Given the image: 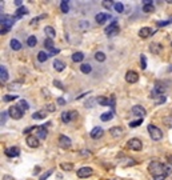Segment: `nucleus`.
<instances>
[{
	"label": "nucleus",
	"mask_w": 172,
	"mask_h": 180,
	"mask_svg": "<svg viewBox=\"0 0 172 180\" xmlns=\"http://www.w3.org/2000/svg\"><path fill=\"white\" fill-rule=\"evenodd\" d=\"M112 3L113 2H107V0H104V2H103V7L104 8H111L112 7Z\"/></svg>",
	"instance_id": "51"
},
{
	"label": "nucleus",
	"mask_w": 172,
	"mask_h": 180,
	"mask_svg": "<svg viewBox=\"0 0 172 180\" xmlns=\"http://www.w3.org/2000/svg\"><path fill=\"white\" fill-rule=\"evenodd\" d=\"M80 155H81V156H90V151H87V150H83Z\"/></svg>",
	"instance_id": "57"
},
{
	"label": "nucleus",
	"mask_w": 172,
	"mask_h": 180,
	"mask_svg": "<svg viewBox=\"0 0 172 180\" xmlns=\"http://www.w3.org/2000/svg\"><path fill=\"white\" fill-rule=\"evenodd\" d=\"M128 147L134 151H140L143 148V143H142V140H139V139L134 138V139H131V140H128Z\"/></svg>",
	"instance_id": "8"
},
{
	"label": "nucleus",
	"mask_w": 172,
	"mask_h": 180,
	"mask_svg": "<svg viewBox=\"0 0 172 180\" xmlns=\"http://www.w3.org/2000/svg\"><path fill=\"white\" fill-rule=\"evenodd\" d=\"M47 135H48V132H47L45 126L39 127V128H38V138L39 139H45V138H47Z\"/></svg>",
	"instance_id": "18"
},
{
	"label": "nucleus",
	"mask_w": 172,
	"mask_h": 180,
	"mask_svg": "<svg viewBox=\"0 0 172 180\" xmlns=\"http://www.w3.org/2000/svg\"><path fill=\"white\" fill-rule=\"evenodd\" d=\"M96 101H97V104H100V105H108V104H111V99L106 98V96H99V98H96Z\"/></svg>",
	"instance_id": "23"
},
{
	"label": "nucleus",
	"mask_w": 172,
	"mask_h": 180,
	"mask_svg": "<svg viewBox=\"0 0 172 180\" xmlns=\"http://www.w3.org/2000/svg\"><path fill=\"white\" fill-rule=\"evenodd\" d=\"M90 135H91L92 139H100L101 136L104 135V131H103V128H101V127H95V128L90 132Z\"/></svg>",
	"instance_id": "12"
},
{
	"label": "nucleus",
	"mask_w": 172,
	"mask_h": 180,
	"mask_svg": "<svg viewBox=\"0 0 172 180\" xmlns=\"http://www.w3.org/2000/svg\"><path fill=\"white\" fill-rule=\"evenodd\" d=\"M113 117V112L111 111V112H104V113H101V116H100V120H103V122H108V120H111Z\"/></svg>",
	"instance_id": "30"
},
{
	"label": "nucleus",
	"mask_w": 172,
	"mask_h": 180,
	"mask_svg": "<svg viewBox=\"0 0 172 180\" xmlns=\"http://www.w3.org/2000/svg\"><path fill=\"white\" fill-rule=\"evenodd\" d=\"M44 47L47 48V49H50V52L51 51H54L55 49V44H54V42H52V39H45L44 40Z\"/></svg>",
	"instance_id": "28"
},
{
	"label": "nucleus",
	"mask_w": 172,
	"mask_h": 180,
	"mask_svg": "<svg viewBox=\"0 0 172 180\" xmlns=\"http://www.w3.org/2000/svg\"><path fill=\"white\" fill-rule=\"evenodd\" d=\"M83 60H84V54L83 52H75L72 55V61H75V63H81Z\"/></svg>",
	"instance_id": "20"
},
{
	"label": "nucleus",
	"mask_w": 172,
	"mask_h": 180,
	"mask_svg": "<svg viewBox=\"0 0 172 180\" xmlns=\"http://www.w3.org/2000/svg\"><path fill=\"white\" fill-rule=\"evenodd\" d=\"M172 23V19H170V20H164V21H158V27H165V26H168V24H171Z\"/></svg>",
	"instance_id": "44"
},
{
	"label": "nucleus",
	"mask_w": 172,
	"mask_h": 180,
	"mask_svg": "<svg viewBox=\"0 0 172 180\" xmlns=\"http://www.w3.org/2000/svg\"><path fill=\"white\" fill-rule=\"evenodd\" d=\"M80 71H81L83 73H90L91 71H92V67L90 66V64H81Z\"/></svg>",
	"instance_id": "34"
},
{
	"label": "nucleus",
	"mask_w": 172,
	"mask_h": 180,
	"mask_svg": "<svg viewBox=\"0 0 172 180\" xmlns=\"http://www.w3.org/2000/svg\"><path fill=\"white\" fill-rule=\"evenodd\" d=\"M15 23V19L11 16H8V15H4V16H2V29H0V33L2 35H4V33H7L8 31L11 29V27L14 26Z\"/></svg>",
	"instance_id": "2"
},
{
	"label": "nucleus",
	"mask_w": 172,
	"mask_h": 180,
	"mask_svg": "<svg viewBox=\"0 0 172 180\" xmlns=\"http://www.w3.org/2000/svg\"><path fill=\"white\" fill-rule=\"evenodd\" d=\"M111 17V15L109 14H103V12H100V14L96 15V17H95V20H96L97 24H104L107 20Z\"/></svg>",
	"instance_id": "13"
},
{
	"label": "nucleus",
	"mask_w": 172,
	"mask_h": 180,
	"mask_svg": "<svg viewBox=\"0 0 172 180\" xmlns=\"http://www.w3.org/2000/svg\"><path fill=\"white\" fill-rule=\"evenodd\" d=\"M125 82L130 83V84L137 83L139 82V75H137V72H135V71H128V72L125 73Z\"/></svg>",
	"instance_id": "6"
},
{
	"label": "nucleus",
	"mask_w": 172,
	"mask_h": 180,
	"mask_svg": "<svg viewBox=\"0 0 172 180\" xmlns=\"http://www.w3.org/2000/svg\"><path fill=\"white\" fill-rule=\"evenodd\" d=\"M143 11L147 12V14H151V12L155 11V7L152 4H148V5H143Z\"/></svg>",
	"instance_id": "37"
},
{
	"label": "nucleus",
	"mask_w": 172,
	"mask_h": 180,
	"mask_svg": "<svg viewBox=\"0 0 172 180\" xmlns=\"http://www.w3.org/2000/svg\"><path fill=\"white\" fill-rule=\"evenodd\" d=\"M3 180H15L12 176H10V175H4L3 176Z\"/></svg>",
	"instance_id": "59"
},
{
	"label": "nucleus",
	"mask_w": 172,
	"mask_h": 180,
	"mask_svg": "<svg viewBox=\"0 0 172 180\" xmlns=\"http://www.w3.org/2000/svg\"><path fill=\"white\" fill-rule=\"evenodd\" d=\"M11 48L14 49V51H19V49H21V43L16 39H12L11 40Z\"/></svg>",
	"instance_id": "27"
},
{
	"label": "nucleus",
	"mask_w": 172,
	"mask_h": 180,
	"mask_svg": "<svg viewBox=\"0 0 172 180\" xmlns=\"http://www.w3.org/2000/svg\"><path fill=\"white\" fill-rule=\"evenodd\" d=\"M79 27H80V29H87L88 27H90V23L88 21H80V24H79Z\"/></svg>",
	"instance_id": "49"
},
{
	"label": "nucleus",
	"mask_w": 172,
	"mask_h": 180,
	"mask_svg": "<svg viewBox=\"0 0 172 180\" xmlns=\"http://www.w3.org/2000/svg\"><path fill=\"white\" fill-rule=\"evenodd\" d=\"M163 123L165 124V126L168 127V128H172V117L171 116H167L163 119Z\"/></svg>",
	"instance_id": "38"
},
{
	"label": "nucleus",
	"mask_w": 172,
	"mask_h": 180,
	"mask_svg": "<svg viewBox=\"0 0 172 180\" xmlns=\"http://www.w3.org/2000/svg\"><path fill=\"white\" fill-rule=\"evenodd\" d=\"M104 32H106V35H107V36L112 38V36H116L119 32H120V28H119L118 23H116V21H113L112 24H109V26L107 27L106 29H104Z\"/></svg>",
	"instance_id": "5"
},
{
	"label": "nucleus",
	"mask_w": 172,
	"mask_h": 180,
	"mask_svg": "<svg viewBox=\"0 0 172 180\" xmlns=\"http://www.w3.org/2000/svg\"><path fill=\"white\" fill-rule=\"evenodd\" d=\"M7 113H8V112H2V116H0V117H2V126L5 123V119H7Z\"/></svg>",
	"instance_id": "53"
},
{
	"label": "nucleus",
	"mask_w": 172,
	"mask_h": 180,
	"mask_svg": "<svg viewBox=\"0 0 172 180\" xmlns=\"http://www.w3.org/2000/svg\"><path fill=\"white\" fill-rule=\"evenodd\" d=\"M52 173H54V169L47 171V172H45V173H43V175L40 176V178H39V180H45V179H48V178H50V176L52 175Z\"/></svg>",
	"instance_id": "40"
},
{
	"label": "nucleus",
	"mask_w": 172,
	"mask_h": 180,
	"mask_svg": "<svg viewBox=\"0 0 172 180\" xmlns=\"http://www.w3.org/2000/svg\"><path fill=\"white\" fill-rule=\"evenodd\" d=\"M115 10L118 14H121V12L124 11V5H123L121 3H115Z\"/></svg>",
	"instance_id": "41"
},
{
	"label": "nucleus",
	"mask_w": 172,
	"mask_h": 180,
	"mask_svg": "<svg viewBox=\"0 0 172 180\" xmlns=\"http://www.w3.org/2000/svg\"><path fill=\"white\" fill-rule=\"evenodd\" d=\"M0 80L2 83H5L8 80V71L4 66H0Z\"/></svg>",
	"instance_id": "17"
},
{
	"label": "nucleus",
	"mask_w": 172,
	"mask_h": 180,
	"mask_svg": "<svg viewBox=\"0 0 172 180\" xmlns=\"http://www.w3.org/2000/svg\"><path fill=\"white\" fill-rule=\"evenodd\" d=\"M60 10H61L63 14H68L69 4H68V2H67V0H61V2H60Z\"/></svg>",
	"instance_id": "24"
},
{
	"label": "nucleus",
	"mask_w": 172,
	"mask_h": 180,
	"mask_svg": "<svg viewBox=\"0 0 172 180\" xmlns=\"http://www.w3.org/2000/svg\"><path fill=\"white\" fill-rule=\"evenodd\" d=\"M15 99H17L16 95H4L3 96V100L4 101H12V100H15Z\"/></svg>",
	"instance_id": "42"
},
{
	"label": "nucleus",
	"mask_w": 172,
	"mask_h": 180,
	"mask_svg": "<svg viewBox=\"0 0 172 180\" xmlns=\"http://www.w3.org/2000/svg\"><path fill=\"white\" fill-rule=\"evenodd\" d=\"M149 51H151L152 54H155V55H159L160 54V51H161V45L158 44V43H152V44L149 45Z\"/></svg>",
	"instance_id": "19"
},
{
	"label": "nucleus",
	"mask_w": 172,
	"mask_h": 180,
	"mask_svg": "<svg viewBox=\"0 0 172 180\" xmlns=\"http://www.w3.org/2000/svg\"><path fill=\"white\" fill-rule=\"evenodd\" d=\"M26 141H27V145L31 147V148H38L39 144H40L39 138L38 136H35V135H28L27 136V139H26Z\"/></svg>",
	"instance_id": "9"
},
{
	"label": "nucleus",
	"mask_w": 172,
	"mask_h": 180,
	"mask_svg": "<svg viewBox=\"0 0 172 180\" xmlns=\"http://www.w3.org/2000/svg\"><path fill=\"white\" fill-rule=\"evenodd\" d=\"M71 115H72V120H75L76 117H78V112H76V111H72Z\"/></svg>",
	"instance_id": "60"
},
{
	"label": "nucleus",
	"mask_w": 172,
	"mask_h": 180,
	"mask_svg": "<svg viewBox=\"0 0 172 180\" xmlns=\"http://www.w3.org/2000/svg\"><path fill=\"white\" fill-rule=\"evenodd\" d=\"M148 171L155 180H164L170 173V168L159 161H151L148 166Z\"/></svg>",
	"instance_id": "1"
},
{
	"label": "nucleus",
	"mask_w": 172,
	"mask_h": 180,
	"mask_svg": "<svg viewBox=\"0 0 172 180\" xmlns=\"http://www.w3.org/2000/svg\"><path fill=\"white\" fill-rule=\"evenodd\" d=\"M60 167H61V169H64V171H72L73 169L72 163H61Z\"/></svg>",
	"instance_id": "35"
},
{
	"label": "nucleus",
	"mask_w": 172,
	"mask_h": 180,
	"mask_svg": "<svg viewBox=\"0 0 172 180\" xmlns=\"http://www.w3.org/2000/svg\"><path fill=\"white\" fill-rule=\"evenodd\" d=\"M120 163L123 164V166H134V164H136V161H135L134 159H130V157H123Z\"/></svg>",
	"instance_id": "32"
},
{
	"label": "nucleus",
	"mask_w": 172,
	"mask_h": 180,
	"mask_svg": "<svg viewBox=\"0 0 172 180\" xmlns=\"http://www.w3.org/2000/svg\"><path fill=\"white\" fill-rule=\"evenodd\" d=\"M132 115L143 119V117L147 115V111L144 110V107H142V105H134V107H132Z\"/></svg>",
	"instance_id": "10"
},
{
	"label": "nucleus",
	"mask_w": 172,
	"mask_h": 180,
	"mask_svg": "<svg viewBox=\"0 0 172 180\" xmlns=\"http://www.w3.org/2000/svg\"><path fill=\"white\" fill-rule=\"evenodd\" d=\"M45 108H47V111H48V112H55V110H56V105H55V104H52V103H50V104H47V105H45Z\"/></svg>",
	"instance_id": "48"
},
{
	"label": "nucleus",
	"mask_w": 172,
	"mask_h": 180,
	"mask_svg": "<svg viewBox=\"0 0 172 180\" xmlns=\"http://www.w3.org/2000/svg\"><path fill=\"white\" fill-rule=\"evenodd\" d=\"M54 85L57 87L59 89H61V91H66V88H64V85L61 84V82H59V80H54Z\"/></svg>",
	"instance_id": "46"
},
{
	"label": "nucleus",
	"mask_w": 172,
	"mask_h": 180,
	"mask_svg": "<svg viewBox=\"0 0 172 180\" xmlns=\"http://www.w3.org/2000/svg\"><path fill=\"white\" fill-rule=\"evenodd\" d=\"M171 45H172V43H171Z\"/></svg>",
	"instance_id": "62"
},
{
	"label": "nucleus",
	"mask_w": 172,
	"mask_h": 180,
	"mask_svg": "<svg viewBox=\"0 0 172 180\" xmlns=\"http://www.w3.org/2000/svg\"><path fill=\"white\" fill-rule=\"evenodd\" d=\"M61 120H63L64 123L72 122V115H71V112H66V111H64V112L61 113Z\"/></svg>",
	"instance_id": "29"
},
{
	"label": "nucleus",
	"mask_w": 172,
	"mask_h": 180,
	"mask_svg": "<svg viewBox=\"0 0 172 180\" xmlns=\"http://www.w3.org/2000/svg\"><path fill=\"white\" fill-rule=\"evenodd\" d=\"M5 155H7L8 157H17L20 155V150L17 147L7 148V150H5Z\"/></svg>",
	"instance_id": "14"
},
{
	"label": "nucleus",
	"mask_w": 172,
	"mask_h": 180,
	"mask_svg": "<svg viewBox=\"0 0 172 180\" xmlns=\"http://www.w3.org/2000/svg\"><path fill=\"white\" fill-rule=\"evenodd\" d=\"M109 133L112 135V138L118 139V138H120V136L123 135V128H121V127H112V128L109 129Z\"/></svg>",
	"instance_id": "16"
},
{
	"label": "nucleus",
	"mask_w": 172,
	"mask_h": 180,
	"mask_svg": "<svg viewBox=\"0 0 172 180\" xmlns=\"http://www.w3.org/2000/svg\"><path fill=\"white\" fill-rule=\"evenodd\" d=\"M57 103H59L60 105H64V104H66V100H64L63 98H59V99H57Z\"/></svg>",
	"instance_id": "58"
},
{
	"label": "nucleus",
	"mask_w": 172,
	"mask_h": 180,
	"mask_svg": "<svg viewBox=\"0 0 172 180\" xmlns=\"http://www.w3.org/2000/svg\"><path fill=\"white\" fill-rule=\"evenodd\" d=\"M95 59H96L97 61H104L106 60V55H104L103 52H96V54H95Z\"/></svg>",
	"instance_id": "36"
},
{
	"label": "nucleus",
	"mask_w": 172,
	"mask_h": 180,
	"mask_svg": "<svg viewBox=\"0 0 172 180\" xmlns=\"http://www.w3.org/2000/svg\"><path fill=\"white\" fill-rule=\"evenodd\" d=\"M14 3H15V5H16V7H19V8L21 7V4H23V2H21V0H15Z\"/></svg>",
	"instance_id": "56"
},
{
	"label": "nucleus",
	"mask_w": 172,
	"mask_h": 180,
	"mask_svg": "<svg viewBox=\"0 0 172 180\" xmlns=\"http://www.w3.org/2000/svg\"><path fill=\"white\" fill-rule=\"evenodd\" d=\"M147 129H148L149 136L152 138V140L158 141V140H161V139H163V131L160 128H158L156 126H153V124H148Z\"/></svg>",
	"instance_id": "3"
},
{
	"label": "nucleus",
	"mask_w": 172,
	"mask_h": 180,
	"mask_svg": "<svg viewBox=\"0 0 172 180\" xmlns=\"http://www.w3.org/2000/svg\"><path fill=\"white\" fill-rule=\"evenodd\" d=\"M94 173V169L90 168V167H83V168H79L78 169V176L80 179H87Z\"/></svg>",
	"instance_id": "7"
},
{
	"label": "nucleus",
	"mask_w": 172,
	"mask_h": 180,
	"mask_svg": "<svg viewBox=\"0 0 172 180\" xmlns=\"http://www.w3.org/2000/svg\"><path fill=\"white\" fill-rule=\"evenodd\" d=\"M57 54H59V49L55 48L54 51H51V52H50V56H55V55H57Z\"/></svg>",
	"instance_id": "55"
},
{
	"label": "nucleus",
	"mask_w": 172,
	"mask_h": 180,
	"mask_svg": "<svg viewBox=\"0 0 172 180\" xmlns=\"http://www.w3.org/2000/svg\"><path fill=\"white\" fill-rule=\"evenodd\" d=\"M95 103H97V101H96V99H90V100H87V101H85V107H94V105H95Z\"/></svg>",
	"instance_id": "47"
},
{
	"label": "nucleus",
	"mask_w": 172,
	"mask_h": 180,
	"mask_svg": "<svg viewBox=\"0 0 172 180\" xmlns=\"http://www.w3.org/2000/svg\"><path fill=\"white\" fill-rule=\"evenodd\" d=\"M28 14V10H27L26 7H20V8H17V11H16V16H15V19H20L21 16H24V15H27Z\"/></svg>",
	"instance_id": "25"
},
{
	"label": "nucleus",
	"mask_w": 172,
	"mask_h": 180,
	"mask_svg": "<svg viewBox=\"0 0 172 180\" xmlns=\"http://www.w3.org/2000/svg\"><path fill=\"white\" fill-rule=\"evenodd\" d=\"M20 87H21V83H20V82H19V83L15 82V83H12V84L8 85V88H10V89H19Z\"/></svg>",
	"instance_id": "45"
},
{
	"label": "nucleus",
	"mask_w": 172,
	"mask_h": 180,
	"mask_svg": "<svg viewBox=\"0 0 172 180\" xmlns=\"http://www.w3.org/2000/svg\"><path fill=\"white\" fill-rule=\"evenodd\" d=\"M54 68L56 71H59V72H61V71L66 68V64H64L61 60H59V59H56V60L54 61Z\"/></svg>",
	"instance_id": "22"
},
{
	"label": "nucleus",
	"mask_w": 172,
	"mask_h": 180,
	"mask_svg": "<svg viewBox=\"0 0 172 180\" xmlns=\"http://www.w3.org/2000/svg\"><path fill=\"white\" fill-rule=\"evenodd\" d=\"M48 57H50V55H47L44 51H40V52L38 54V60L40 61V63H44V61L47 60Z\"/></svg>",
	"instance_id": "31"
},
{
	"label": "nucleus",
	"mask_w": 172,
	"mask_h": 180,
	"mask_svg": "<svg viewBox=\"0 0 172 180\" xmlns=\"http://www.w3.org/2000/svg\"><path fill=\"white\" fill-rule=\"evenodd\" d=\"M8 115H10V116H11L14 120H19V119H21V117H23L24 111L21 110L19 105H14V107H11L10 110H8Z\"/></svg>",
	"instance_id": "4"
},
{
	"label": "nucleus",
	"mask_w": 172,
	"mask_h": 180,
	"mask_svg": "<svg viewBox=\"0 0 172 180\" xmlns=\"http://www.w3.org/2000/svg\"><path fill=\"white\" fill-rule=\"evenodd\" d=\"M44 17H45V15H43V16H39V17H35V19H32V20H31V24H32V26H33V24H36L39 20H40V19H44Z\"/></svg>",
	"instance_id": "52"
},
{
	"label": "nucleus",
	"mask_w": 172,
	"mask_h": 180,
	"mask_svg": "<svg viewBox=\"0 0 172 180\" xmlns=\"http://www.w3.org/2000/svg\"><path fill=\"white\" fill-rule=\"evenodd\" d=\"M142 123H143V119L135 120V122H131V123H130V127H131V128H132V127H137V126H140Z\"/></svg>",
	"instance_id": "50"
},
{
	"label": "nucleus",
	"mask_w": 172,
	"mask_h": 180,
	"mask_svg": "<svg viewBox=\"0 0 172 180\" xmlns=\"http://www.w3.org/2000/svg\"><path fill=\"white\" fill-rule=\"evenodd\" d=\"M59 145L61 148H64V150H67V148H71L72 143H71V139L67 138L66 135H60L59 136Z\"/></svg>",
	"instance_id": "11"
},
{
	"label": "nucleus",
	"mask_w": 172,
	"mask_h": 180,
	"mask_svg": "<svg viewBox=\"0 0 172 180\" xmlns=\"http://www.w3.org/2000/svg\"><path fill=\"white\" fill-rule=\"evenodd\" d=\"M140 66H142V70H146L147 68V59H146L144 55L140 56Z\"/></svg>",
	"instance_id": "43"
},
{
	"label": "nucleus",
	"mask_w": 172,
	"mask_h": 180,
	"mask_svg": "<svg viewBox=\"0 0 172 180\" xmlns=\"http://www.w3.org/2000/svg\"><path fill=\"white\" fill-rule=\"evenodd\" d=\"M27 44H28L29 47H35V45L38 44V39H36L35 36H29V38L27 39Z\"/></svg>",
	"instance_id": "33"
},
{
	"label": "nucleus",
	"mask_w": 172,
	"mask_h": 180,
	"mask_svg": "<svg viewBox=\"0 0 172 180\" xmlns=\"http://www.w3.org/2000/svg\"><path fill=\"white\" fill-rule=\"evenodd\" d=\"M45 116H47V112H45V111H38V112H35L32 115V119L40 120V119H44Z\"/></svg>",
	"instance_id": "26"
},
{
	"label": "nucleus",
	"mask_w": 172,
	"mask_h": 180,
	"mask_svg": "<svg viewBox=\"0 0 172 180\" xmlns=\"http://www.w3.org/2000/svg\"><path fill=\"white\" fill-rule=\"evenodd\" d=\"M19 107H20L23 111H26V110H28V108H29V104L27 103L26 100H20V101H19Z\"/></svg>",
	"instance_id": "39"
},
{
	"label": "nucleus",
	"mask_w": 172,
	"mask_h": 180,
	"mask_svg": "<svg viewBox=\"0 0 172 180\" xmlns=\"http://www.w3.org/2000/svg\"><path fill=\"white\" fill-rule=\"evenodd\" d=\"M38 128H39V127H28L27 129H24V133H29L32 129H38Z\"/></svg>",
	"instance_id": "54"
},
{
	"label": "nucleus",
	"mask_w": 172,
	"mask_h": 180,
	"mask_svg": "<svg viewBox=\"0 0 172 180\" xmlns=\"http://www.w3.org/2000/svg\"><path fill=\"white\" fill-rule=\"evenodd\" d=\"M44 33L48 36V39H54L55 36H56V32H55V29L52 28V27H50V26H47L44 28Z\"/></svg>",
	"instance_id": "21"
},
{
	"label": "nucleus",
	"mask_w": 172,
	"mask_h": 180,
	"mask_svg": "<svg viewBox=\"0 0 172 180\" xmlns=\"http://www.w3.org/2000/svg\"><path fill=\"white\" fill-rule=\"evenodd\" d=\"M167 3H168V4H172V0H168Z\"/></svg>",
	"instance_id": "61"
},
{
	"label": "nucleus",
	"mask_w": 172,
	"mask_h": 180,
	"mask_svg": "<svg viewBox=\"0 0 172 180\" xmlns=\"http://www.w3.org/2000/svg\"><path fill=\"white\" fill-rule=\"evenodd\" d=\"M152 33H153V31L149 28V27H143V28L139 31V36L143 39H147L148 36H151Z\"/></svg>",
	"instance_id": "15"
}]
</instances>
